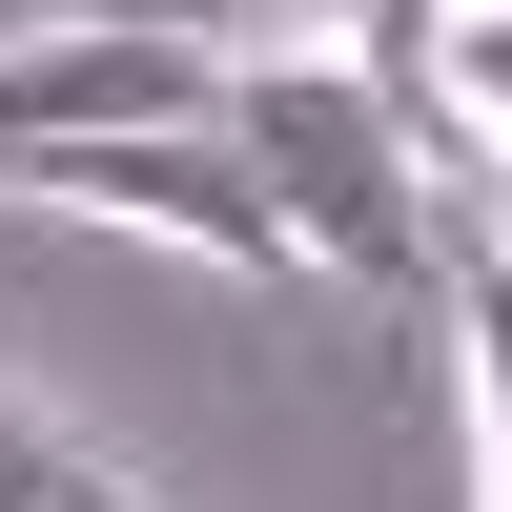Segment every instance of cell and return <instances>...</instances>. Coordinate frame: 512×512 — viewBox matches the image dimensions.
Returning <instances> with one entry per match:
<instances>
[{
  "label": "cell",
  "instance_id": "obj_1",
  "mask_svg": "<svg viewBox=\"0 0 512 512\" xmlns=\"http://www.w3.org/2000/svg\"><path fill=\"white\" fill-rule=\"evenodd\" d=\"M205 123L246 144L287 267H349L369 308H431V144H410V103L369 62H226Z\"/></svg>",
  "mask_w": 512,
  "mask_h": 512
},
{
  "label": "cell",
  "instance_id": "obj_2",
  "mask_svg": "<svg viewBox=\"0 0 512 512\" xmlns=\"http://www.w3.org/2000/svg\"><path fill=\"white\" fill-rule=\"evenodd\" d=\"M390 103H410V144H472V164H512V0H410L390 21Z\"/></svg>",
  "mask_w": 512,
  "mask_h": 512
},
{
  "label": "cell",
  "instance_id": "obj_5",
  "mask_svg": "<svg viewBox=\"0 0 512 512\" xmlns=\"http://www.w3.org/2000/svg\"><path fill=\"white\" fill-rule=\"evenodd\" d=\"M472 246H492V267H512V164H492V205H472Z\"/></svg>",
  "mask_w": 512,
  "mask_h": 512
},
{
  "label": "cell",
  "instance_id": "obj_4",
  "mask_svg": "<svg viewBox=\"0 0 512 512\" xmlns=\"http://www.w3.org/2000/svg\"><path fill=\"white\" fill-rule=\"evenodd\" d=\"M451 328H472V512H512V267H492V246H451Z\"/></svg>",
  "mask_w": 512,
  "mask_h": 512
},
{
  "label": "cell",
  "instance_id": "obj_3",
  "mask_svg": "<svg viewBox=\"0 0 512 512\" xmlns=\"http://www.w3.org/2000/svg\"><path fill=\"white\" fill-rule=\"evenodd\" d=\"M0 512H144V472H123V451H82L62 410L0 390Z\"/></svg>",
  "mask_w": 512,
  "mask_h": 512
}]
</instances>
